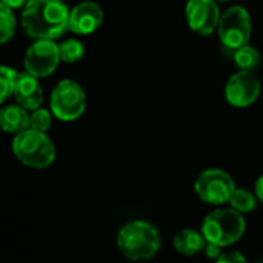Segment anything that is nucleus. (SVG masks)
<instances>
[{"instance_id": "1", "label": "nucleus", "mask_w": 263, "mask_h": 263, "mask_svg": "<svg viewBox=\"0 0 263 263\" xmlns=\"http://www.w3.org/2000/svg\"><path fill=\"white\" fill-rule=\"evenodd\" d=\"M70 13L62 0H28L22 13V27L28 36L53 41L68 28Z\"/></svg>"}, {"instance_id": "2", "label": "nucleus", "mask_w": 263, "mask_h": 263, "mask_svg": "<svg viewBox=\"0 0 263 263\" xmlns=\"http://www.w3.org/2000/svg\"><path fill=\"white\" fill-rule=\"evenodd\" d=\"M116 243L124 257L134 261H141L152 258L158 252L160 234L152 223L135 220L121 228Z\"/></svg>"}, {"instance_id": "3", "label": "nucleus", "mask_w": 263, "mask_h": 263, "mask_svg": "<svg viewBox=\"0 0 263 263\" xmlns=\"http://www.w3.org/2000/svg\"><path fill=\"white\" fill-rule=\"evenodd\" d=\"M245 218L234 209H215L206 215L201 224V234L208 243L231 246L245 234Z\"/></svg>"}, {"instance_id": "4", "label": "nucleus", "mask_w": 263, "mask_h": 263, "mask_svg": "<svg viewBox=\"0 0 263 263\" xmlns=\"http://www.w3.org/2000/svg\"><path fill=\"white\" fill-rule=\"evenodd\" d=\"M13 152L24 166L34 169L48 167L56 158L54 144L47 134H41L31 128L14 138Z\"/></svg>"}, {"instance_id": "5", "label": "nucleus", "mask_w": 263, "mask_h": 263, "mask_svg": "<svg viewBox=\"0 0 263 263\" xmlns=\"http://www.w3.org/2000/svg\"><path fill=\"white\" fill-rule=\"evenodd\" d=\"M50 105H51V111L58 119L74 121L85 111V105H87L85 91L78 82L71 79H64L54 87L51 93Z\"/></svg>"}, {"instance_id": "6", "label": "nucleus", "mask_w": 263, "mask_h": 263, "mask_svg": "<svg viewBox=\"0 0 263 263\" xmlns=\"http://www.w3.org/2000/svg\"><path fill=\"white\" fill-rule=\"evenodd\" d=\"M252 33V24L249 13L241 7L229 8L218 22V36L224 47L238 50L248 45Z\"/></svg>"}, {"instance_id": "7", "label": "nucleus", "mask_w": 263, "mask_h": 263, "mask_svg": "<svg viewBox=\"0 0 263 263\" xmlns=\"http://www.w3.org/2000/svg\"><path fill=\"white\" fill-rule=\"evenodd\" d=\"M195 192L200 200L209 204H224L229 203L235 184L231 175L220 169H208L203 171L195 180Z\"/></svg>"}, {"instance_id": "8", "label": "nucleus", "mask_w": 263, "mask_h": 263, "mask_svg": "<svg viewBox=\"0 0 263 263\" xmlns=\"http://www.w3.org/2000/svg\"><path fill=\"white\" fill-rule=\"evenodd\" d=\"M59 61V45L53 41H37L25 54V68L34 78H45L56 70Z\"/></svg>"}, {"instance_id": "9", "label": "nucleus", "mask_w": 263, "mask_h": 263, "mask_svg": "<svg viewBox=\"0 0 263 263\" xmlns=\"http://www.w3.org/2000/svg\"><path fill=\"white\" fill-rule=\"evenodd\" d=\"M260 88V81L252 73L238 71L229 78L224 87V96L231 105L243 108L257 101Z\"/></svg>"}, {"instance_id": "10", "label": "nucleus", "mask_w": 263, "mask_h": 263, "mask_svg": "<svg viewBox=\"0 0 263 263\" xmlns=\"http://www.w3.org/2000/svg\"><path fill=\"white\" fill-rule=\"evenodd\" d=\"M186 17L191 30L201 36H209L220 22V13L215 0H189Z\"/></svg>"}, {"instance_id": "11", "label": "nucleus", "mask_w": 263, "mask_h": 263, "mask_svg": "<svg viewBox=\"0 0 263 263\" xmlns=\"http://www.w3.org/2000/svg\"><path fill=\"white\" fill-rule=\"evenodd\" d=\"M102 21L104 13L98 4L82 2L70 13L68 28L76 34H91L101 27Z\"/></svg>"}, {"instance_id": "12", "label": "nucleus", "mask_w": 263, "mask_h": 263, "mask_svg": "<svg viewBox=\"0 0 263 263\" xmlns=\"http://www.w3.org/2000/svg\"><path fill=\"white\" fill-rule=\"evenodd\" d=\"M14 98L17 101V105H21L25 110L34 111L41 108V104L44 101V91L37 78L28 73L19 74L14 87Z\"/></svg>"}, {"instance_id": "13", "label": "nucleus", "mask_w": 263, "mask_h": 263, "mask_svg": "<svg viewBox=\"0 0 263 263\" xmlns=\"http://www.w3.org/2000/svg\"><path fill=\"white\" fill-rule=\"evenodd\" d=\"M0 128L17 137L30 128V115L21 105H8L0 110Z\"/></svg>"}, {"instance_id": "14", "label": "nucleus", "mask_w": 263, "mask_h": 263, "mask_svg": "<svg viewBox=\"0 0 263 263\" xmlns=\"http://www.w3.org/2000/svg\"><path fill=\"white\" fill-rule=\"evenodd\" d=\"M206 245L204 235L195 229H181L174 237V248L183 255H195L200 251H204Z\"/></svg>"}, {"instance_id": "15", "label": "nucleus", "mask_w": 263, "mask_h": 263, "mask_svg": "<svg viewBox=\"0 0 263 263\" xmlns=\"http://www.w3.org/2000/svg\"><path fill=\"white\" fill-rule=\"evenodd\" d=\"M234 62L237 64V67L241 71H249L251 73V70H254V68L258 67L260 54H258V51L254 47L245 45V47L235 50V53H234Z\"/></svg>"}, {"instance_id": "16", "label": "nucleus", "mask_w": 263, "mask_h": 263, "mask_svg": "<svg viewBox=\"0 0 263 263\" xmlns=\"http://www.w3.org/2000/svg\"><path fill=\"white\" fill-rule=\"evenodd\" d=\"M229 203H231V209H234V211H237V212H240L243 215V214H249V212H252L255 209L257 200L249 191L235 187Z\"/></svg>"}, {"instance_id": "17", "label": "nucleus", "mask_w": 263, "mask_h": 263, "mask_svg": "<svg viewBox=\"0 0 263 263\" xmlns=\"http://www.w3.org/2000/svg\"><path fill=\"white\" fill-rule=\"evenodd\" d=\"M16 31V17L13 10L0 2V44L8 42Z\"/></svg>"}, {"instance_id": "18", "label": "nucleus", "mask_w": 263, "mask_h": 263, "mask_svg": "<svg viewBox=\"0 0 263 263\" xmlns=\"http://www.w3.org/2000/svg\"><path fill=\"white\" fill-rule=\"evenodd\" d=\"M17 76L16 70L0 65V104H4L11 95H14Z\"/></svg>"}, {"instance_id": "19", "label": "nucleus", "mask_w": 263, "mask_h": 263, "mask_svg": "<svg viewBox=\"0 0 263 263\" xmlns=\"http://www.w3.org/2000/svg\"><path fill=\"white\" fill-rule=\"evenodd\" d=\"M59 54H61V61L67 64H74L82 59L84 45L76 39H68L59 45Z\"/></svg>"}, {"instance_id": "20", "label": "nucleus", "mask_w": 263, "mask_h": 263, "mask_svg": "<svg viewBox=\"0 0 263 263\" xmlns=\"http://www.w3.org/2000/svg\"><path fill=\"white\" fill-rule=\"evenodd\" d=\"M51 127V115L45 108H37L30 115V128L45 134Z\"/></svg>"}, {"instance_id": "21", "label": "nucleus", "mask_w": 263, "mask_h": 263, "mask_svg": "<svg viewBox=\"0 0 263 263\" xmlns=\"http://www.w3.org/2000/svg\"><path fill=\"white\" fill-rule=\"evenodd\" d=\"M215 263H248L246 258L237 252V251H228V252H223L217 260Z\"/></svg>"}, {"instance_id": "22", "label": "nucleus", "mask_w": 263, "mask_h": 263, "mask_svg": "<svg viewBox=\"0 0 263 263\" xmlns=\"http://www.w3.org/2000/svg\"><path fill=\"white\" fill-rule=\"evenodd\" d=\"M204 252H206V255H208L209 258H215V260L223 254V252H221V246L214 245V243H208L206 248H204Z\"/></svg>"}, {"instance_id": "23", "label": "nucleus", "mask_w": 263, "mask_h": 263, "mask_svg": "<svg viewBox=\"0 0 263 263\" xmlns=\"http://www.w3.org/2000/svg\"><path fill=\"white\" fill-rule=\"evenodd\" d=\"M254 189H255V197H257V200H260V201L263 203V175H260V177L257 178Z\"/></svg>"}, {"instance_id": "24", "label": "nucleus", "mask_w": 263, "mask_h": 263, "mask_svg": "<svg viewBox=\"0 0 263 263\" xmlns=\"http://www.w3.org/2000/svg\"><path fill=\"white\" fill-rule=\"evenodd\" d=\"M2 4H5L8 8L14 10V8H21L25 4H28V0H2Z\"/></svg>"}, {"instance_id": "25", "label": "nucleus", "mask_w": 263, "mask_h": 263, "mask_svg": "<svg viewBox=\"0 0 263 263\" xmlns=\"http://www.w3.org/2000/svg\"><path fill=\"white\" fill-rule=\"evenodd\" d=\"M215 2H226V0H215Z\"/></svg>"}]
</instances>
